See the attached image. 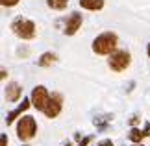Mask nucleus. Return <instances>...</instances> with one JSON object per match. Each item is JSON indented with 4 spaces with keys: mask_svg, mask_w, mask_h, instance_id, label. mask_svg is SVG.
Returning <instances> with one entry per match:
<instances>
[{
    "mask_svg": "<svg viewBox=\"0 0 150 146\" xmlns=\"http://www.w3.org/2000/svg\"><path fill=\"white\" fill-rule=\"evenodd\" d=\"M117 33L113 32H104L96 35L93 41V52L98 56H111L117 50Z\"/></svg>",
    "mask_w": 150,
    "mask_h": 146,
    "instance_id": "1",
    "label": "nucleus"
},
{
    "mask_svg": "<svg viewBox=\"0 0 150 146\" xmlns=\"http://www.w3.org/2000/svg\"><path fill=\"white\" fill-rule=\"evenodd\" d=\"M11 32L22 41H30L37 35V26L33 20L26 19V17H17L11 22Z\"/></svg>",
    "mask_w": 150,
    "mask_h": 146,
    "instance_id": "2",
    "label": "nucleus"
},
{
    "mask_svg": "<svg viewBox=\"0 0 150 146\" xmlns=\"http://www.w3.org/2000/svg\"><path fill=\"white\" fill-rule=\"evenodd\" d=\"M15 130H17V139H19V141H22V142L32 141V139L35 137V133H37V122H35L33 116L24 115V116H21V118L17 120Z\"/></svg>",
    "mask_w": 150,
    "mask_h": 146,
    "instance_id": "3",
    "label": "nucleus"
},
{
    "mask_svg": "<svg viewBox=\"0 0 150 146\" xmlns=\"http://www.w3.org/2000/svg\"><path fill=\"white\" fill-rule=\"evenodd\" d=\"M132 63V56L128 50H115L111 56L108 57V67L113 72H124Z\"/></svg>",
    "mask_w": 150,
    "mask_h": 146,
    "instance_id": "4",
    "label": "nucleus"
},
{
    "mask_svg": "<svg viewBox=\"0 0 150 146\" xmlns=\"http://www.w3.org/2000/svg\"><path fill=\"white\" fill-rule=\"evenodd\" d=\"M30 100H32V107H35L37 111H45V107H47V104L50 100V92L45 85H35L32 89Z\"/></svg>",
    "mask_w": 150,
    "mask_h": 146,
    "instance_id": "5",
    "label": "nucleus"
},
{
    "mask_svg": "<svg viewBox=\"0 0 150 146\" xmlns=\"http://www.w3.org/2000/svg\"><path fill=\"white\" fill-rule=\"evenodd\" d=\"M61 109H63V96L59 92H52L50 100H48V104H47V107H45L43 113L47 115V118H56V116L61 113Z\"/></svg>",
    "mask_w": 150,
    "mask_h": 146,
    "instance_id": "6",
    "label": "nucleus"
},
{
    "mask_svg": "<svg viewBox=\"0 0 150 146\" xmlns=\"http://www.w3.org/2000/svg\"><path fill=\"white\" fill-rule=\"evenodd\" d=\"M82 22H83V17L80 15L78 11H72V13L67 17V20H65L63 33H65V35H74V33L82 28Z\"/></svg>",
    "mask_w": 150,
    "mask_h": 146,
    "instance_id": "7",
    "label": "nucleus"
},
{
    "mask_svg": "<svg viewBox=\"0 0 150 146\" xmlns=\"http://www.w3.org/2000/svg\"><path fill=\"white\" fill-rule=\"evenodd\" d=\"M30 106H32V100H30V98H22V104H19L13 111H9V113L6 115V124L11 126L17 118H21L22 113H26V111L30 109Z\"/></svg>",
    "mask_w": 150,
    "mask_h": 146,
    "instance_id": "8",
    "label": "nucleus"
},
{
    "mask_svg": "<svg viewBox=\"0 0 150 146\" xmlns=\"http://www.w3.org/2000/svg\"><path fill=\"white\" fill-rule=\"evenodd\" d=\"M4 96H6V100H8L9 104L19 102V100H21V96H22V87H21L19 83H17V81H11V83L6 85Z\"/></svg>",
    "mask_w": 150,
    "mask_h": 146,
    "instance_id": "9",
    "label": "nucleus"
},
{
    "mask_svg": "<svg viewBox=\"0 0 150 146\" xmlns=\"http://www.w3.org/2000/svg\"><path fill=\"white\" fill-rule=\"evenodd\" d=\"M56 61H57V56L54 54V52H45V54L39 56V59H37V67L47 68V67H52Z\"/></svg>",
    "mask_w": 150,
    "mask_h": 146,
    "instance_id": "10",
    "label": "nucleus"
},
{
    "mask_svg": "<svg viewBox=\"0 0 150 146\" xmlns=\"http://www.w3.org/2000/svg\"><path fill=\"white\" fill-rule=\"evenodd\" d=\"M78 2L87 11H100L104 8V0H78Z\"/></svg>",
    "mask_w": 150,
    "mask_h": 146,
    "instance_id": "11",
    "label": "nucleus"
},
{
    "mask_svg": "<svg viewBox=\"0 0 150 146\" xmlns=\"http://www.w3.org/2000/svg\"><path fill=\"white\" fill-rule=\"evenodd\" d=\"M128 139L134 144H139L143 139H145V133H143V130H139V128H132L130 133H128Z\"/></svg>",
    "mask_w": 150,
    "mask_h": 146,
    "instance_id": "12",
    "label": "nucleus"
},
{
    "mask_svg": "<svg viewBox=\"0 0 150 146\" xmlns=\"http://www.w3.org/2000/svg\"><path fill=\"white\" fill-rule=\"evenodd\" d=\"M47 6L54 11H63L69 6V0H47Z\"/></svg>",
    "mask_w": 150,
    "mask_h": 146,
    "instance_id": "13",
    "label": "nucleus"
},
{
    "mask_svg": "<svg viewBox=\"0 0 150 146\" xmlns=\"http://www.w3.org/2000/svg\"><path fill=\"white\" fill-rule=\"evenodd\" d=\"M113 120V115H106V116H98V118L93 120V124L98 128V130H106V126Z\"/></svg>",
    "mask_w": 150,
    "mask_h": 146,
    "instance_id": "14",
    "label": "nucleus"
},
{
    "mask_svg": "<svg viewBox=\"0 0 150 146\" xmlns=\"http://www.w3.org/2000/svg\"><path fill=\"white\" fill-rule=\"evenodd\" d=\"M21 0H0V4H2V8H13V6H17Z\"/></svg>",
    "mask_w": 150,
    "mask_h": 146,
    "instance_id": "15",
    "label": "nucleus"
},
{
    "mask_svg": "<svg viewBox=\"0 0 150 146\" xmlns=\"http://www.w3.org/2000/svg\"><path fill=\"white\" fill-rule=\"evenodd\" d=\"M91 141H93V137H83V139H82V141H80V142H78L76 146H87V144H89Z\"/></svg>",
    "mask_w": 150,
    "mask_h": 146,
    "instance_id": "16",
    "label": "nucleus"
},
{
    "mask_svg": "<svg viewBox=\"0 0 150 146\" xmlns=\"http://www.w3.org/2000/svg\"><path fill=\"white\" fill-rule=\"evenodd\" d=\"M96 146H115V144H113V141H111V139H104V141H100V142L96 144Z\"/></svg>",
    "mask_w": 150,
    "mask_h": 146,
    "instance_id": "17",
    "label": "nucleus"
},
{
    "mask_svg": "<svg viewBox=\"0 0 150 146\" xmlns=\"http://www.w3.org/2000/svg\"><path fill=\"white\" fill-rule=\"evenodd\" d=\"M0 146H8V135H6V133L0 135Z\"/></svg>",
    "mask_w": 150,
    "mask_h": 146,
    "instance_id": "18",
    "label": "nucleus"
},
{
    "mask_svg": "<svg viewBox=\"0 0 150 146\" xmlns=\"http://www.w3.org/2000/svg\"><path fill=\"white\" fill-rule=\"evenodd\" d=\"M143 133H145V137H150V122H146L145 128H143Z\"/></svg>",
    "mask_w": 150,
    "mask_h": 146,
    "instance_id": "19",
    "label": "nucleus"
},
{
    "mask_svg": "<svg viewBox=\"0 0 150 146\" xmlns=\"http://www.w3.org/2000/svg\"><path fill=\"white\" fill-rule=\"evenodd\" d=\"M139 120H141V118H139V115H134V116H132V118H130V124L135 128V124H137V122H139Z\"/></svg>",
    "mask_w": 150,
    "mask_h": 146,
    "instance_id": "20",
    "label": "nucleus"
},
{
    "mask_svg": "<svg viewBox=\"0 0 150 146\" xmlns=\"http://www.w3.org/2000/svg\"><path fill=\"white\" fill-rule=\"evenodd\" d=\"M6 76H8V72H6V68H2V74H0V78L6 80Z\"/></svg>",
    "mask_w": 150,
    "mask_h": 146,
    "instance_id": "21",
    "label": "nucleus"
},
{
    "mask_svg": "<svg viewBox=\"0 0 150 146\" xmlns=\"http://www.w3.org/2000/svg\"><path fill=\"white\" fill-rule=\"evenodd\" d=\"M146 54H148V57H150V43H148V46H146Z\"/></svg>",
    "mask_w": 150,
    "mask_h": 146,
    "instance_id": "22",
    "label": "nucleus"
},
{
    "mask_svg": "<svg viewBox=\"0 0 150 146\" xmlns=\"http://www.w3.org/2000/svg\"><path fill=\"white\" fill-rule=\"evenodd\" d=\"M134 146H145V144H143V142H139V144H134Z\"/></svg>",
    "mask_w": 150,
    "mask_h": 146,
    "instance_id": "23",
    "label": "nucleus"
},
{
    "mask_svg": "<svg viewBox=\"0 0 150 146\" xmlns=\"http://www.w3.org/2000/svg\"><path fill=\"white\" fill-rule=\"evenodd\" d=\"M63 146H71V142H67V144H63Z\"/></svg>",
    "mask_w": 150,
    "mask_h": 146,
    "instance_id": "24",
    "label": "nucleus"
},
{
    "mask_svg": "<svg viewBox=\"0 0 150 146\" xmlns=\"http://www.w3.org/2000/svg\"><path fill=\"white\" fill-rule=\"evenodd\" d=\"M24 146H28V144H24Z\"/></svg>",
    "mask_w": 150,
    "mask_h": 146,
    "instance_id": "25",
    "label": "nucleus"
}]
</instances>
